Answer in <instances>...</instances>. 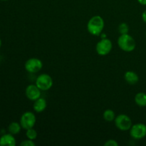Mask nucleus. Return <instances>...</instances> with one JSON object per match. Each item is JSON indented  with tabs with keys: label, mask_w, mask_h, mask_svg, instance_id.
Returning <instances> with one entry per match:
<instances>
[{
	"label": "nucleus",
	"mask_w": 146,
	"mask_h": 146,
	"mask_svg": "<svg viewBox=\"0 0 146 146\" xmlns=\"http://www.w3.org/2000/svg\"><path fill=\"white\" fill-rule=\"evenodd\" d=\"M104 28V21L100 16H94L88 21L87 29L88 32L94 36H98L101 34Z\"/></svg>",
	"instance_id": "obj_1"
},
{
	"label": "nucleus",
	"mask_w": 146,
	"mask_h": 146,
	"mask_svg": "<svg viewBox=\"0 0 146 146\" xmlns=\"http://www.w3.org/2000/svg\"><path fill=\"white\" fill-rule=\"evenodd\" d=\"M118 46L123 51L126 52H131L135 48L136 43L135 39L128 34H121L118 39Z\"/></svg>",
	"instance_id": "obj_2"
},
{
	"label": "nucleus",
	"mask_w": 146,
	"mask_h": 146,
	"mask_svg": "<svg viewBox=\"0 0 146 146\" xmlns=\"http://www.w3.org/2000/svg\"><path fill=\"white\" fill-rule=\"evenodd\" d=\"M36 85L41 91H48L53 86L52 78L48 74H41L36 80Z\"/></svg>",
	"instance_id": "obj_3"
},
{
	"label": "nucleus",
	"mask_w": 146,
	"mask_h": 146,
	"mask_svg": "<svg viewBox=\"0 0 146 146\" xmlns=\"http://www.w3.org/2000/svg\"><path fill=\"white\" fill-rule=\"evenodd\" d=\"M115 124L117 128L122 131H126L132 127V121L129 116L121 114L115 118Z\"/></svg>",
	"instance_id": "obj_4"
},
{
	"label": "nucleus",
	"mask_w": 146,
	"mask_h": 146,
	"mask_svg": "<svg viewBox=\"0 0 146 146\" xmlns=\"http://www.w3.org/2000/svg\"><path fill=\"white\" fill-rule=\"evenodd\" d=\"M36 123V116L32 112L27 111L22 114L20 119V124L26 131L33 128Z\"/></svg>",
	"instance_id": "obj_5"
},
{
	"label": "nucleus",
	"mask_w": 146,
	"mask_h": 146,
	"mask_svg": "<svg viewBox=\"0 0 146 146\" xmlns=\"http://www.w3.org/2000/svg\"><path fill=\"white\" fill-rule=\"evenodd\" d=\"M113 44L111 40L108 38H103L96 44V52L101 56H106L111 52Z\"/></svg>",
	"instance_id": "obj_6"
},
{
	"label": "nucleus",
	"mask_w": 146,
	"mask_h": 146,
	"mask_svg": "<svg viewBox=\"0 0 146 146\" xmlns=\"http://www.w3.org/2000/svg\"><path fill=\"white\" fill-rule=\"evenodd\" d=\"M130 134L134 139H142L146 136V125L143 123L135 124L131 128Z\"/></svg>",
	"instance_id": "obj_7"
},
{
	"label": "nucleus",
	"mask_w": 146,
	"mask_h": 146,
	"mask_svg": "<svg viewBox=\"0 0 146 146\" xmlns=\"http://www.w3.org/2000/svg\"><path fill=\"white\" fill-rule=\"evenodd\" d=\"M43 63L40 59L36 58H31L27 60L25 63V69L28 72L37 73L42 68Z\"/></svg>",
	"instance_id": "obj_8"
},
{
	"label": "nucleus",
	"mask_w": 146,
	"mask_h": 146,
	"mask_svg": "<svg viewBox=\"0 0 146 146\" xmlns=\"http://www.w3.org/2000/svg\"><path fill=\"white\" fill-rule=\"evenodd\" d=\"M26 96L31 101H36L40 98L41 96V90L38 88L36 85H31L28 86L26 88Z\"/></svg>",
	"instance_id": "obj_9"
},
{
	"label": "nucleus",
	"mask_w": 146,
	"mask_h": 146,
	"mask_svg": "<svg viewBox=\"0 0 146 146\" xmlns=\"http://www.w3.org/2000/svg\"><path fill=\"white\" fill-rule=\"evenodd\" d=\"M0 145L1 146H15L16 139L14 135L11 133L4 134L0 138Z\"/></svg>",
	"instance_id": "obj_10"
},
{
	"label": "nucleus",
	"mask_w": 146,
	"mask_h": 146,
	"mask_svg": "<svg viewBox=\"0 0 146 146\" xmlns=\"http://www.w3.org/2000/svg\"><path fill=\"white\" fill-rule=\"evenodd\" d=\"M46 101L44 98H38L36 101H34V110L37 113H41L46 109Z\"/></svg>",
	"instance_id": "obj_11"
},
{
	"label": "nucleus",
	"mask_w": 146,
	"mask_h": 146,
	"mask_svg": "<svg viewBox=\"0 0 146 146\" xmlns=\"http://www.w3.org/2000/svg\"><path fill=\"white\" fill-rule=\"evenodd\" d=\"M124 77H125V81L131 85H135L139 81V77H138V74L132 71H127L125 74Z\"/></svg>",
	"instance_id": "obj_12"
},
{
	"label": "nucleus",
	"mask_w": 146,
	"mask_h": 146,
	"mask_svg": "<svg viewBox=\"0 0 146 146\" xmlns=\"http://www.w3.org/2000/svg\"><path fill=\"white\" fill-rule=\"evenodd\" d=\"M135 102L141 107L146 106V94L143 92L138 93L135 96Z\"/></svg>",
	"instance_id": "obj_13"
},
{
	"label": "nucleus",
	"mask_w": 146,
	"mask_h": 146,
	"mask_svg": "<svg viewBox=\"0 0 146 146\" xmlns=\"http://www.w3.org/2000/svg\"><path fill=\"white\" fill-rule=\"evenodd\" d=\"M21 124L17 122H12L8 126V131L9 133L12 135H17L21 131Z\"/></svg>",
	"instance_id": "obj_14"
},
{
	"label": "nucleus",
	"mask_w": 146,
	"mask_h": 146,
	"mask_svg": "<svg viewBox=\"0 0 146 146\" xmlns=\"http://www.w3.org/2000/svg\"><path fill=\"white\" fill-rule=\"evenodd\" d=\"M104 118L106 121L111 122L115 119V113H114L113 111L111 109H107L104 111Z\"/></svg>",
	"instance_id": "obj_15"
},
{
	"label": "nucleus",
	"mask_w": 146,
	"mask_h": 146,
	"mask_svg": "<svg viewBox=\"0 0 146 146\" xmlns=\"http://www.w3.org/2000/svg\"><path fill=\"white\" fill-rule=\"evenodd\" d=\"M26 135L28 138V139L30 140H35L37 137V132L33 128H29V129L27 130V133H26Z\"/></svg>",
	"instance_id": "obj_16"
},
{
	"label": "nucleus",
	"mask_w": 146,
	"mask_h": 146,
	"mask_svg": "<svg viewBox=\"0 0 146 146\" xmlns=\"http://www.w3.org/2000/svg\"><path fill=\"white\" fill-rule=\"evenodd\" d=\"M118 30H119V32L121 34H128V31H129V27H128V25L127 24L122 23L118 27Z\"/></svg>",
	"instance_id": "obj_17"
},
{
	"label": "nucleus",
	"mask_w": 146,
	"mask_h": 146,
	"mask_svg": "<svg viewBox=\"0 0 146 146\" xmlns=\"http://www.w3.org/2000/svg\"><path fill=\"white\" fill-rule=\"evenodd\" d=\"M21 146H35V143L33 141V140H25L21 143Z\"/></svg>",
	"instance_id": "obj_18"
},
{
	"label": "nucleus",
	"mask_w": 146,
	"mask_h": 146,
	"mask_svg": "<svg viewBox=\"0 0 146 146\" xmlns=\"http://www.w3.org/2000/svg\"><path fill=\"white\" fill-rule=\"evenodd\" d=\"M105 146H118V143L115 140H108L104 144Z\"/></svg>",
	"instance_id": "obj_19"
},
{
	"label": "nucleus",
	"mask_w": 146,
	"mask_h": 146,
	"mask_svg": "<svg viewBox=\"0 0 146 146\" xmlns=\"http://www.w3.org/2000/svg\"><path fill=\"white\" fill-rule=\"evenodd\" d=\"M142 19H143V20L144 22L146 23V10L145 11H144L143 13Z\"/></svg>",
	"instance_id": "obj_20"
},
{
	"label": "nucleus",
	"mask_w": 146,
	"mask_h": 146,
	"mask_svg": "<svg viewBox=\"0 0 146 146\" xmlns=\"http://www.w3.org/2000/svg\"><path fill=\"white\" fill-rule=\"evenodd\" d=\"M138 1L142 5H146V0H138Z\"/></svg>",
	"instance_id": "obj_21"
},
{
	"label": "nucleus",
	"mask_w": 146,
	"mask_h": 146,
	"mask_svg": "<svg viewBox=\"0 0 146 146\" xmlns=\"http://www.w3.org/2000/svg\"><path fill=\"white\" fill-rule=\"evenodd\" d=\"M1 38H0V48H1Z\"/></svg>",
	"instance_id": "obj_22"
},
{
	"label": "nucleus",
	"mask_w": 146,
	"mask_h": 146,
	"mask_svg": "<svg viewBox=\"0 0 146 146\" xmlns=\"http://www.w3.org/2000/svg\"><path fill=\"white\" fill-rule=\"evenodd\" d=\"M1 1H7V0H1Z\"/></svg>",
	"instance_id": "obj_23"
},
{
	"label": "nucleus",
	"mask_w": 146,
	"mask_h": 146,
	"mask_svg": "<svg viewBox=\"0 0 146 146\" xmlns=\"http://www.w3.org/2000/svg\"><path fill=\"white\" fill-rule=\"evenodd\" d=\"M145 35H146V33H145Z\"/></svg>",
	"instance_id": "obj_24"
}]
</instances>
